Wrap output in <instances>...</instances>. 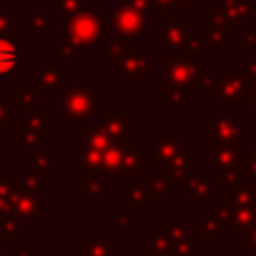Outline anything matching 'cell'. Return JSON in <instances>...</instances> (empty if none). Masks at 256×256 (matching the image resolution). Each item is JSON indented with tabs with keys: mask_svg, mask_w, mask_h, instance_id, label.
Returning a JSON list of instances; mask_svg holds the SVG:
<instances>
[{
	"mask_svg": "<svg viewBox=\"0 0 256 256\" xmlns=\"http://www.w3.org/2000/svg\"><path fill=\"white\" fill-rule=\"evenodd\" d=\"M106 20L108 14H102L94 2H88L80 12L60 24L62 38H50V54L68 60L88 58V54L106 40Z\"/></svg>",
	"mask_w": 256,
	"mask_h": 256,
	"instance_id": "6da1fadb",
	"label": "cell"
},
{
	"mask_svg": "<svg viewBox=\"0 0 256 256\" xmlns=\"http://www.w3.org/2000/svg\"><path fill=\"white\" fill-rule=\"evenodd\" d=\"M160 66H162V84L184 90L190 96L214 94L220 74L214 66H208L206 60L168 54L160 60Z\"/></svg>",
	"mask_w": 256,
	"mask_h": 256,
	"instance_id": "7a4b0ae2",
	"label": "cell"
},
{
	"mask_svg": "<svg viewBox=\"0 0 256 256\" xmlns=\"http://www.w3.org/2000/svg\"><path fill=\"white\" fill-rule=\"evenodd\" d=\"M114 74L116 86H142L152 76V48H124L104 62Z\"/></svg>",
	"mask_w": 256,
	"mask_h": 256,
	"instance_id": "3957f363",
	"label": "cell"
},
{
	"mask_svg": "<svg viewBox=\"0 0 256 256\" xmlns=\"http://www.w3.org/2000/svg\"><path fill=\"white\" fill-rule=\"evenodd\" d=\"M204 136L206 146L220 142H250L252 122L246 120L244 112H206L204 114Z\"/></svg>",
	"mask_w": 256,
	"mask_h": 256,
	"instance_id": "277c9868",
	"label": "cell"
},
{
	"mask_svg": "<svg viewBox=\"0 0 256 256\" xmlns=\"http://www.w3.org/2000/svg\"><path fill=\"white\" fill-rule=\"evenodd\" d=\"M152 14L142 12L126 2H116L106 20V30L122 40H138L144 32L150 30Z\"/></svg>",
	"mask_w": 256,
	"mask_h": 256,
	"instance_id": "5b68a950",
	"label": "cell"
},
{
	"mask_svg": "<svg viewBox=\"0 0 256 256\" xmlns=\"http://www.w3.org/2000/svg\"><path fill=\"white\" fill-rule=\"evenodd\" d=\"M98 86H68L60 94L62 122H88L98 112Z\"/></svg>",
	"mask_w": 256,
	"mask_h": 256,
	"instance_id": "8992f818",
	"label": "cell"
},
{
	"mask_svg": "<svg viewBox=\"0 0 256 256\" xmlns=\"http://www.w3.org/2000/svg\"><path fill=\"white\" fill-rule=\"evenodd\" d=\"M32 86L42 94H62L70 86V60L62 56H44L32 68Z\"/></svg>",
	"mask_w": 256,
	"mask_h": 256,
	"instance_id": "52a82bcc",
	"label": "cell"
},
{
	"mask_svg": "<svg viewBox=\"0 0 256 256\" xmlns=\"http://www.w3.org/2000/svg\"><path fill=\"white\" fill-rule=\"evenodd\" d=\"M250 82L252 78L244 72L242 66H226L218 76L212 98L216 104L224 106V112H234V106L244 102L250 90Z\"/></svg>",
	"mask_w": 256,
	"mask_h": 256,
	"instance_id": "ba28073f",
	"label": "cell"
},
{
	"mask_svg": "<svg viewBox=\"0 0 256 256\" xmlns=\"http://www.w3.org/2000/svg\"><path fill=\"white\" fill-rule=\"evenodd\" d=\"M14 148L16 150H34L40 148L42 142L52 138V114L50 112H36L28 114L22 120H16L14 126Z\"/></svg>",
	"mask_w": 256,
	"mask_h": 256,
	"instance_id": "9c48e42d",
	"label": "cell"
},
{
	"mask_svg": "<svg viewBox=\"0 0 256 256\" xmlns=\"http://www.w3.org/2000/svg\"><path fill=\"white\" fill-rule=\"evenodd\" d=\"M186 146L190 144L178 130H152L150 146L146 150V168H150V172H164L166 164Z\"/></svg>",
	"mask_w": 256,
	"mask_h": 256,
	"instance_id": "30bf717a",
	"label": "cell"
},
{
	"mask_svg": "<svg viewBox=\"0 0 256 256\" xmlns=\"http://www.w3.org/2000/svg\"><path fill=\"white\" fill-rule=\"evenodd\" d=\"M190 14L186 12H164L160 14V28L152 30L150 36L152 40H156L160 44L162 50H166L168 54H174L176 48L184 42L186 34L194 28H198V22L188 18Z\"/></svg>",
	"mask_w": 256,
	"mask_h": 256,
	"instance_id": "8fae6325",
	"label": "cell"
},
{
	"mask_svg": "<svg viewBox=\"0 0 256 256\" xmlns=\"http://www.w3.org/2000/svg\"><path fill=\"white\" fill-rule=\"evenodd\" d=\"M42 188L40 180L16 176L14 214L22 222H42Z\"/></svg>",
	"mask_w": 256,
	"mask_h": 256,
	"instance_id": "7c38bea8",
	"label": "cell"
},
{
	"mask_svg": "<svg viewBox=\"0 0 256 256\" xmlns=\"http://www.w3.org/2000/svg\"><path fill=\"white\" fill-rule=\"evenodd\" d=\"M206 16L234 32L244 30V24L254 14V0H212L204 4Z\"/></svg>",
	"mask_w": 256,
	"mask_h": 256,
	"instance_id": "4fadbf2b",
	"label": "cell"
},
{
	"mask_svg": "<svg viewBox=\"0 0 256 256\" xmlns=\"http://www.w3.org/2000/svg\"><path fill=\"white\" fill-rule=\"evenodd\" d=\"M198 166V152L190 146L182 148L164 168V172L168 174L170 182H172V192L174 196H186L188 190V178L194 172V168Z\"/></svg>",
	"mask_w": 256,
	"mask_h": 256,
	"instance_id": "5bb4252c",
	"label": "cell"
},
{
	"mask_svg": "<svg viewBox=\"0 0 256 256\" xmlns=\"http://www.w3.org/2000/svg\"><path fill=\"white\" fill-rule=\"evenodd\" d=\"M88 122L102 128L114 142L128 144L134 140V114L132 112H96Z\"/></svg>",
	"mask_w": 256,
	"mask_h": 256,
	"instance_id": "9a60e30c",
	"label": "cell"
},
{
	"mask_svg": "<svg viewBox=\"0 0 256 256\" xmlns=\"http://www.w3.org/2000/svg\"><path fill=\"white\" fill-rule=\"evenodd\" d=\"M60 164H62V160L58 156L50 154L48 150H42V148L26 150L24 158H22V176L40 180L44 186H50L52 184V172Z\"/></svg>",
	"mask_w": 256,
	"mask_h": 256,
	"instance_id": "2e32d148",
	"label": "cell"
},
{
	"mask_svg": "<svg viewBox=\"0 0 256 256\" xmlns=\"http://www.w3.org/2000/svg\"><path fill=\"white\" fill-rule=\"evenodd\" d=\"M216 212L222 220V226L226 232H232V238L236 242L242 240L244 232L250 230L256 224V208H244V206H230L226 202H216Z\"/></svg>",
	"mask_w": 256,
	"mask_h": 256,
	"instance_id": "e0dca14e",
	"label": "cell"
},
{
	"mask_svg": "<svg viewBox=\"0 0 256 256\" xmlns=\"http://www.w3.org/2000/svg\"><path fill=\"white\" fill-rule=\"evenodd\" d=\"M186 202L188 204H216V180L208 174L206 168L196 166L194 172L188 178V190H186Z\"/></svg>",
	"mask_w": 256,
	"mask_h": 256,
	"instance_id": "ac0fdd59",
	"label": "cell"
},
{
	"mask_svg": "<svg viewBox=\"0 0 256 256\" xmlns=\"http://www.w3.org/2000/svg\"><path fill=\"white\" fill-rule=\"evenodd\" d=\"M116 188L106 184L102 174H92L78 168V194L86 198L88 204H106L110 196H114Z\"/></svg>",
	"mask_w": 256,
	"mask_h": 256,
	"instance_id": "d6986e66",
	"label": "cell"
},
{
	"mask_svg": "<svg viewBox=\"0 0 256 256\" xmlns=\"http://www.w3.org/2000/svg\"><path fill=\"white\" fill-rule=\"evenodd\" d=\"M190 234L196 238V242H220L224 240V226L218 216V212H198L194 220L188 222Z\"/></svg>",
	"mask_w": 256,
	"mask_h": 256,
	"instance_id": "ffe728a7",
	"label": "cell"
},
{
	"mask_svg": "<svg viewBox=\"0 0 256 256\" xmlns=\"http://www.w3.org/2000/svg\"><path fill=\"white\" fill-rule=\"evenodd\" d=\"M152 198L144 188L142 176L132 178L130 184H124L122 188V210L130 214H150L152 212Z\"/></svg>",
	"mask_w": 256,
	"mask_h": 256,
	"instance_id": "44dd1931",
	"label": "cell"
},
{
	"mask_svg": "<svg viewBox=\"0 0 256 256\" xmlns=\"http://www.w3.org/2000/svg\"><path fill=\"white\" fill-rule=\"evenodd\" d=\"M244 150V142H220L206 146V168H228L238 166Z\"/></svg>",
	"mask_w": 256,
	"mask_h": 256,
	"instance_id": "7402d4cb",
	"label": "cell"
},
{
	"mask_svg": "<svg viewBox=\"0 0 256 256\" xmlns=\"http://www.w3.org/2000/svg\"><path fill=\"white\" fill-rule=\"evenodd\" d=\"M144 168H146V150H144L142 140L134 138L122 150L120 164H118V178L120 176H130V178L142 176Z\"/></svg>",
	"mask_w": 256,
	"mask_h": 256,
	"instance_id": "603a6c76",
	"label": "cell"
},
{
	"mask_svg": "<svg viewBox=\"0 0 256 256\" xmlns=\"http://www.w3.org/2000/svg\"><path fill=\"white\" fill-rule=\"evenodd\" d=\"M22 28L30 32L34 40L52 38V20H50V14H46L42 2H34L32 8L22 14Z\"/></svg>",
	"mask_w": 256,
	"mask_h": 256,
	"instance_id": "cb8c5ba5",
	"label": "cell"
},
{
	"mask_svg": "<svg viewBox=\"0 0 256 256\" xmlns=\"http://www.w3.org/2000/svg\"><path fill=\"white\" fill-rule=\"evenodd\" d=\"M14 40L16 38L0 36V76L4 78H12L16 70L24 66V60H26L24 48H20Z\"/></svg>",
	"mask_w": 256,
	"mask_h": 256,
	"instance_id": "d4e9b609",
	"label": "cell"
},
{
	"mask_svg": "<svg viewBox=\"0 0 256 256\" xmlns=\"http://www.w3.org/2000/svg\"><path fill=\"white\" fill-rule=\"evenodd\" d=\"M116 244L104 230H88L86 238L78 242V256H112Z\"/></svg>",
	"mask_w": 256,
	"mask_h": 256,
	"instance_id": "484cf974",
	"label": "cell"
},
{
	"mask_svg": "<svg viewBox=\"0 0 256 256\" xmlns=\"http://www.w3.org/2000/svg\"><path fill=\"white\" fill-rule=\"evenodd\" d=\"M142 182L146 192L150 194L154 204H168L170 198L174 196L172 192V182L168 178L166 172H150V174H142Z\"/></svg>",
	"mask_w": 256,
	"mask_h": 256,
	"instance_id": "4316f807",
	"label": "cell"
},
{
	"mask_svg": "<svg viewBox=\"0 0 256 256\" xmlns=\"http://www.w3.org/2000/svg\"><path fill=\"white\" fill-rule=\"evenodd\" d=\"M202 30L206 36L208 50H232L234 48V30L232 28L208 18Z\"/></svg>",
	"mask_w": 256,
	"mask_h": 256,
	"instance_id": "83f0119b",
	"label": "cell"
},
{
	"mask_svg": "<svg viewBox=\"0 0 256 256\" xmlns=\"http://www.w3.org/2000/svg\"><path fill=\"white\" fill-rule=\"evenodd\" d=\"M42 92H38L34 86L28 88V86H14V92H12V100H14V110L16 114H22V116H28V114H36V112H42Z\"/></svg>",
	"mask_w": 256,
	"mask_h": 256,
	"instance_id": "f1b7e54d",
	"label": "cell"
},
{
	"mask_svg": "<svg viewBox=\"0 0 256 256\" xmlns=\"http://www.w3.org/2000/svg\"><path fill=\"white\" fill-rule=\"evenodd\" d=\"M206 52H208V46H206L204 30L202 28H194V30H190L186 34L184 42L170 56H184V58H200V60H206Z\"/></svg>",
	"mask_w": 256,
	"mask_h": 256,
	"instance_id": "f546056e",
	"label": "cell"
},
{
	"mask_svg": "<svg viewBox=\"0 0 256 256\" xmlns=\"http://www.w3.org/2000/svg\"><path fill=\"white\" fill-rule=\"evenodd\" d=\"M168 254H170V238L162 228L142 232V256H168Z\"/></svg>",
	"mask_w": 256,
	"mask_h": 256,
	"instance_id": "4dcf8cb0",
	"label": "cell"
},
{
	"mask_svg": "<svg viewBox=\"0 0 256 256\" xmlns=\"http://www.w3.org/2000/svg\"><path fill=\"white\" fill-rule=\"evenodd\" d=\"M224 190V202L230 206H244V208H256V184L252 182H242L232 188H222Z\"/></svg>",
	"mask_w": 256,
	"mask_h": 256,
	"instance_id": "1f68e13d",
	"label": "cell"
},
{
	"mask_svg": "<svg viewBox=\"0 0 256 256\" xmlns=\"http://www.w3.org/2000/svg\"><path fill=\"white\" fill-rule=\"evenodd\" d=\"M106 150L94 148V146H80V150H78V168H82L86 172H92V174H102L104 172Z\"/></svg>",
	"mask_w": 256,
	"mask_h": 256,
	"instance_id": "d6a6232c",
	"label": "cell"
},
{
	"mask_svg": "<svg viewBox=\"0 0 256 256\" xmlns=\"http://www.w3.org/2000/svg\"><path fill=\"white\" fill-rule=\"evenodd\" d=\"M188 98H190V94L184 90H178V88H172L166 84L160 86V102L166 104V108L172 114H186L188 112Z\"/></svg>",
	"mask_w": 256,
	"mask_h": 256,
	"instance_id": "836d02e7",
	"label": "cell"
},
{
	"mask_svg": "<svg viewBox=\"0 0 256 256\" xmlns=\"http://www.w3.org/2000/svg\"><path fill=\"white\" fill-rule=\"evenodd\" d=\"M86 4H88V0H50V12H48L50 20L62 24L72 14L80 12Z\"/></svg>",
	"mask_w": 256,
	"mask_h": 256,
	"instance_id": "e575fe53",
	"label": "cell"
},
{
	"mask_svg": "<svg viewBox=\"0 0 256 256\" xmlns=\"http://www.w3.org/2000/svg\"><path fill=\"white\" fill-rule=\"evenodd\" d=\"M16 176H0V218L14 214Z\"/></svg>",
	"mask_w": 256,
	"mask_h": 256,
	"instance_id": "d590c367",
	"label": "cell"
},
{
	"mask_svg": "<svg viewBox=\"0 0 256 256\" xmlns=\"http://www.w3.org/2000/svg\"><path fill=\"white\" fill-rule=\"evenodd\" d=\"M26 240L24 238V222L16 216V214H8V216H2L0 218V240Z\"/></svg>",
	"mask_w": 256,
	"mask_h": 256,
	"instance_id": "8d00e7d4",
	"label": "cell"
},
{
	"mask_svg": "<svg viewBox=\"0 0 256 256\" xmlns=\"http://www.w3.org/2000/svg\"><path fill=\"white\" fill-rule=\"evenodd\" d=\"M240 172L244 176V182H252L256 184V140L252 138L248 148L242 150V156H240Z\"/></svg>",
	"mask_w": 256,
	"mask_h": 256,
	"instance_id": "74e56055",
	"label": "cell"
},
{
	"mask_svg": "<svg viewBox=\"0 0 256 256\" xmlns=\"http://www.w3.org/2000/svg\"><path fill=\"white\" fill-rule=\"evenodd\" d=\"M0 36L16 38V6L12 2H0Z\"/></svg>",
	"mask_w": 256,
	"mask_h": 256,
	"instance_id": "f35d334b",
	"label": "cell"
},
{
	"mask_svg": "<svg viewBox=\"0 0 256 256\" xmlns=\"http://www.w3.org/2000/svg\"><path fill=\"white\" fill-rule=\"evenodd\" d=\"M16 126V110L12 94H0V132L14 130Z\"/></svg>",
	"mask_w": 256,
	"mask_h": 256,
	"instance_id": "ab89813d",
	"label": "cell"
},
{
	"mask_svg": "<svg viewBox=\"0 0 256 256\" xmlns=\"http://www.w3.org/2000/svg\"><path fill=\"white\" fill-rule=\"evenodd\" d=\"M214 180L216 186L222 188H232L244 182V176L240 172V166H228V168H216L214 170Z\"/></svg>",
	"mask_w": 256,
	"mask_h": 256,
	"instance_id": "60d3db41",
	"label": "cell"
},
{
	"mask_svg": "<svg viewBox=\"0 0 256 256\" xmlns=\"http://www.w3.org/2000/svg\"><path fill=\"white\" fill-rule=\"evenodd\" d=\"M168 256H198L196 238L192 234H186V236H180V238H172Z\"/></svg>",
	"mask_w": 256,
	"mask_h": 256,
	"instance_id": "b9f144b4",
	"label": "cell"
},
{
	"mask_svg": "<svg viewBox=\"0 0 256 256\" xmlns=\"http://www.w3.org/2000/svg\"><path fill=\"white\" fill-rule=\"evenodd\" d=\"M160 228L168 234V238H170V240H172V238H180V236L190 234L188 222H182L178 212H170V214H168V218L160 222Z\"/></svg>",
	"mask_w": 256,
	"mask_h": 256,
	"instance_id": "7bdbcfd3",
	"label": "cell"
},
{
	"mask_svg": "<svg viewBox=\"0 0 256 256\" xmlns=\"http://www.w3.org/2000/svg\"><path fill=\"white\" fill-rule=\"evenodd\" d=\"M130 46H134V40H122V38L112 36V40H106L104 46H98V48L94 50V54H96V58H102V60L106 62V60L114 58L120 50L130 48Z\"/></svg>",
	"mask_w": 256,
	"mask_h": 256,
	"instance_id": "ee69618b",
	"label": "cell"
},
{
	"mask_svg": "<svg viewBox=\"0 0 256 256\" xmlns=\"http://www.w3.org/2000/svg\"><path fill=\"white\" fill-rule=\"evenodd\" d=\"M242 112L246 116H250V120L256 122V78H252V82H250V90L242 102Z\"/></svg>",
	"mask_w": 256,
	"mask_h": 256,
	"instance_id": "f6af8a7d",
	"label": "cell"
},
{
	"mask_svg": "<svg viewBox=\"0 0 256 256\" xmlns=\"http://www.w3.org/2000/svg\"><path fill=\"white\" fill-rule=\"evenodd\" d=\"M114 226H116V230H120V232L132 230V228H134V218H132V214L126 212V210L116 212V214H114Z\"/></svg>",
	"mask_w": 256,
	"mask_h": 256,
	"instance_id": "bcb514c9",
	"label": "cell"
},
{
	"mask_svg": "<svg viewBox=\"0 0 256 256\" xmlns=\"http://www.w3.org/2000/svg\"><path fill=\"white\" fill-rule=\"evenodd\" d=\"M14 256H44V252L36 248L32 240H22V244L14 250Z\"/></svg>",
	"mask_w": 256,
	"mask_h": 256,
	"instance_id": "7dc6e473",
	"label": "cell"
},
{
	"mask_svg": "<svg viewBox=\"0 0 256 256\" xmlns=\"http://www.w3.org/2000/svg\"><path fill=\"white\" fill-rule=\"evenodd\" d=\"M240 244H242V248H244V250H248V252H250V256H256V224H254L250 230H246V232H244V236H242Z\"/></svg>",
	"mask_w": 256,
	"mask_h": 256,
	"instance_id": "c3c4849f",
	"label": "cell"
},
{
	"mask_svg": "<svg viewBox=\"0 0 256 256\" xmlns=\"http://www.w3.org/2000/svg\"><path fill=\"white\" fill-rule=\"evenodd\" d=\"M122 2L134 6V8L142 10V12H148V14H152V16H154V12H156V8H154V0H122Z\"/></svg>",
	"mask_w": 256,
	"mask_h": 256,
	"instance_id": "681fc988",
	"label": "cell"
},
{
	"mask_svg": "<svg viewBox=\"0 0 256 256\" xmlns=\"http://www.w3.org/2000/svg\"><path fill=\"white\" fill-rule=\"evenodd\" d=\"M154 8L160 14H164V12H178L176 0H154Z\"/></svg>",
	"mask_w": 256,
	"mask_h": 256,
	"instance_id": "f907efd6",
	"label": "cell"
},
{
	"mask_svg": "<svg viewBox=\"0 0 256 256\" xmlns=\"http://www.w3.org/2000/svg\"><path fill=\"white\" fill-rule=\"evenodd\" d=\"M242 46L246 50H254L256 48V30H242Z\"/></svg>",
	"mask_w": 256,
	"mask_h": 256,
	"instance_id": "816d5d0a",
	"label": "cell"
},
{
	"mask_svg": "<svg viewBox=\"0 0 256 256\" xmlns=\"http://www.w3.org/2000/svg\"><path fill=\"white\" fill-rule=\"evenodd\" d=\"M240 66L244 68V72H246L250 78H256V56H246V58H242Z\"/></svg>",
	"mask_w": 256,
	"mask_h": 256,
	"instance_id": "f5cc1de1",
	"label": "cell"
},
{
	"mask_svg": "<svg viewBox=\"0 0 256 256\" xmlns=\"http://www.w3.org/2000/svg\"><path fill=\"white\" fill-rule=\"evenodd\" d=\"M178 4V12H186V14H192L198 10V4L196 0H176Z\"/></svg>",
	"mask_w": 256,
	"mask_h": 256,
	"instance_id": "db71d44e",
	"label": "cell"
},
{
	"mask_svg": "<svg viewBox=\"0 0 256 256\" xmlns=\"http://www.w3.org/2000/svg\"><path fill=\"white\" fill-rule=\"evenodd\" d=\"M112 256H136L132 248H116Z\"/></svg>",
	"mask_w": 256,
	"mask_h": 256,
	"instance_id": "11a10c76",
	"label": "cell"
},
{
	"mask_svg": "<svg viewBox=\"0 0 256 256\" xmlns=\"http://www.w3.org/2000/svg\"><path fill=\"white\" fill-rule=\"evenodd\" d=\"M214 256H236L232 248H216L214 250Z\"/></svg>",
	"mask_w": 256,
	"mask_h": 256,
	"instance_id": "9f6ffc18",
	"label": "cell"
},
{
	"mask_svg": "<svg viewBox=\"0 0 256 256\" xmlns=\"http://www.w3.org/2000/svg\"><path fill=\"white\" fill-rule=\"evenodd\" d=\"M4 242L6 240H0V256H4Z\"/></svg>",
	"mask_w": 256,
	"mask_h": 256,
	"instance_id": "6f0895ef",
	"label": "cell"
},
{
	"mask_svg": "<svg viewBox=\"0 0 256 256\" xmlns=\"http://www.w3.org/2000/svg\"><path fill=\"white\" fill-rule=\"evenodd\" d=\"M206 2H208V0H196V4H198V6H204Z\"/></svg>",
	"mask_w": 256,
	"mask_h": 256,
	"instance_id": "680465c9",
	"label": "cell"
},
{
	"mask_svg": "<svg viewBox=\"0 0 256 256\" xmlns=\"http://www.w3.org/2000/svg\"><path fill=\"white\" fill-rule=\"evenodd\" d=\"M254 12H256V4H254Z\"/></svg>",
	"mask_w": 256,
	"mask_h": 256,
	"instance_id": "91938a15",
	"label": "cell"
}]
</instances>
